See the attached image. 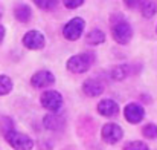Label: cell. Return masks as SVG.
<instances>
[{
  "label": "cell",
  "instance_id": "obj_6",
  "mask_svg": "<svg viewBox=\"0 0 157 150\" xmlns=\"http://www.w3.org/2000/svg\"><path fill=\"white\" fill-rule=\"evenodd\" d=\"M101 136H102V140H104L105 143L114 144V143H117V141L122 140L124 132H122L121 126H117L114 123H107L104 127H102V130H101Z\"/></svg>",
  "mask_w": 157,
  "mask_h": 150
},
{
  "label": "cell",
  "instance_id": "obj_16",
  "mask_svg": "<svg viewBox=\"0 0 157 150\" xmlns=\"http://www.w3.org/2000/svg\"><path fill=\"white\" fill-rule=\"evenodd\" d=\"M157 12V5L153 2H144L142 3V15L147 18H151Z\"/></svg>",
  "mask_w": 157,
  "mask_h": 150
},
{
  "label": "cell",
  "instance_id": "obj_7",
  "mask_svg": "<svg viewBox=\"0 0 157 150\" xmlns=\"http://www.w3.org/2000/svg\"><path fill=\"white\" fill-rule=\"evenodd\" d=\"M23 45L28 48V49L37 51L44 48L46 45V40H44V35L40 32V31H28L23 37Z\"/></svg>",
  "mask_w": 157,
  "mask_h": 150
},
{
  "label": "cell",
  "instance_id": "obj_8",
  "mask_svg": "<svg viewBox=\"0 0 157 150\" xmlns=\"http://www.w3.org/2000/svg\"><path fill=\"white\" fill-rule=\"evenodd\" d=\"M124 115H125V118H127L128 123L137 124V123H140V121L144 120V116H145V109H144L140 104H137V103H130V104L125 106Z\"/></svg>",
  "mask_w": 157,
  "mask_h": 150
},
{
  "label": "cell",
  "instance_id": "obj_3",
  "mask_svg": "<svg viewBox=\"0 0 157 150\" xmlns=\"http://www.w3.org/2000/svg\"><path fill=\"white\" fill-rule=\"evenodd\" d=\"M84 26H86V22H84L81 17L72 18V20H70L69 23H66L64 28H63V35H64V39H66V40H70V42L78 40V39L81 37L82 31H84Z\"/></svg>",
  "mask_w": 157,
  "mask_h": 150
},
{
  "label": "cell",
  "instance_id": "obj_12",
  "mask_svg": "<svg viewBox=\"0 0 157 150\" xmlns=\"http://www.w3.org/2000/svg\"><path fill=\"white\" fill-rule=\"evenodd\" d=\"M43 124L49 130H61L64 126V120H63V116H58L56 113H49L44 116Z\"/></svg>",
  "mask_w": 157,
  "mask_h": 150
},
{
  "label": "cell",
  "instance_id": "obj_1",
  "mask_svg": "<svg viewBox=\"0 0 157 150\" xmlns=\"http://www.w3.org/2000/svg\"><path fill=\"white\" fill-rule=\"evenodd\" d=\"M3 133H5V140L9 143V146L14 150H31L34 147L32 138H29L25 133H20V132L14 130L12 127L3 130Z\"/></svg>",
  "mask_w": 157,
  "mask_h": 150
},
{
  "label": "cell",
  "instance_id": "obj_9",
  "mask_svg": "<svg viewBox=\"0 0 157 150\" xmlns=\"http://www.w3.org/2000/svg\"><path fill=\"white\" fill-rule=\"evenodd\" d=\"M53 81H55V77H53L52 72H49V71H38L31 78L32 86L37 87V89H46V87L52 86Z\"/></svg>",
  "mask_w": 157,
  "mask_h": 150
},
{
  "label": "cell",
  "instance_id": "obj_17",
  "mask_svg": "<svg viewBox=\"0 0 157 150\" xmlns=\"http://www.w3.org/2000/svg\"><path fill=\"white\" fill-rule=\"evenodd\" d=\"M128 66H125V64H122V66H117V67H114L113 71H111V77L114 78V80H122V78H125L127 75H128Z\"/></svg>",
  "mask_w": 157,
  "mask_h": 150
},
{
  "label": "cell",
  "instance_id": "obj_19",
  "mask_svg": "<svg viewBox=\"0 0 157 150\" xmlns=\"http://www.w3.org/2000/svg\"><path fill=\"white\" fill-rule=\"evenodd\" d=\"M124 150H150L148 149V146L145 144V143H142V141H133V143H128Z\"/></svg>",
  "mask_w": 157,
  "mask_h": 150
},
{
  "label": "cell",
  "instance_id": "obj_14",
  "mask_svg": "<svg viewBox=\"0 0 157 150\" xmlns=\"http://www.w3.org/2000/svg\"><path fill=\"white\" fill-rule=\"evenodd\" d=\"M86 42L89 45H101L105 42V34L101 31V29H92L87 37H86Z\"/></svg>",
  "mask_w": 157,
  "mask_h": 150
},
{
  "label": "cell",
  "instance_id": "obj_21",
  "mask_svg": "<svg viewBox=\"0 0 157 150\" xmlns=\"http://www.w3.org/2000/svg\"><path fill=\"white\" fill-rule=\"evenodd\" d=\"M82 3H84L82 0H66L64 2V6H67L70 9H75V8H79Z\"/></svg>",
  "mask_w": 157,
  "mask_h": 150
},
{
  "label": "cell",
  "instance_id": "obj_22",
  "mask_svg": "<svg viewBox=\"0 0 157 150\" xmlns=\"http://www.w3.org/2000/svg\"><path fill=\"white\" fill-rule=\"evenodd\" d=\"M3 39H5V28L0 25V43L3 42Z\"/></svg>",
  "mask_w": 157,
  "mask_h": 150
},
{
  "label": "cell",
  "instance_id": "obj_13",
  "mask_svg": "<svg viewBox=\"0 0 157 150\" xmlns=\"http://www.w3.org/2000/svg\"><path fill=\"white\" fill-rule=\"evenodd\" d=\"M14 15H15V18H17L18 22L26 23V22H29V18H31V15H32V11H31V8H29L28 5H18V6L14 9Z\"/></svg>",
  "mask_w": 157,
  "mask_h": 150
},
{
  "label": "cell",
  "instance_id": "obj_10",
  "mask_svg": "<svg viewBox=\"0 0 157 150\" xmlns=\"http://www.w3.org/2000/svg\"><path fill=\"white\" fill-rule=\"evenodd\" d=\"M98 112L104 116H114V115L119 113V106H117L116 101L105 98L98 104Z\"/></svg>",
  "mask_w": 157,
  "mask_h": 150
},
{
  "label": "cell",
  "instance_id": "obj_20",
  "mask_svg": "<svg viewBox=\"0 0 157 150\" xmlns=\"http://www.w3.org/2000/svg\"><path fill=\"white\" fill-rule=\"evenodd\" d=\"M35 5L37 6H40V8H43V9H52V8H55L56 5H58V2H55V0H52V2H41V0H37L35 2Z\"/></svg>",
  "mask_w": 157,
  "mask_h": 150
},
{
  "label": "cell",
  "instance_id": "obj_4",
  "mask_svg": "<svg viewBox=\"0 0 157 150\" xmlns=\"http://www.w3.org/2000/svg\"><path fill=\"white\" fill-rule=\"evenodd\" d=\"M111 34L119 45H127L133 37V29L125 20H121L111 26Z\"/></svg>",
  "mask_w": 157,
  "mask_h": 150
},
{
  "label": "cell",
  "instance_id": "obj_23",
  "mask_svg": "<svg viewBox=\"0 0 157 150\" xmlns=\"http://www.w3.org/2000/svg\"><path fill=\"white\" fill-rule=\"evenodd\" d=\"M0 17H2V9H0Z\"/></svg>",
  "mask_w": 157,
  "mask_h": 150
},
{
  "label": "cell",
  "instance_id": "obj_2",
  "mask_svg": "<svg viewBox=\"0 0 157 150\" xmlns=\"http://www.w3.org/2000/svg\"><path fill=\"white\" fill-rule=\"evenodd\" d=\"M95 61L93 54L90 52H84V54H78L69 58L67 61V69L73 74H84L86 71L90 69L92 63Z\"/></svg>",
  "mask_w": 157,
  "mask_h": 150
},
{
  "label": "cell",
  "instance_id": "obj_18",
  "mask_svg": "<svg viewBox=\"0 0 157 150\" xmlns=\"http://www.w3.org/2000/svg\"><path fill=\"white\" fill-rule=\"evenodd\" d=\"M142 133H144L147 138L154 140V138H157V126L156 124H147V126L142 129Z\"/></svg>",
  "mask_w": 157,
  "mask_h": 150
},
{
  "label": "cell",
  "instance_id": "obj_11",
  "mask_svg": "<svg viewBox=\"0 0 157 150\" xmlns=\"http://www.w3.org/2000/svg\"><path fill=\"white\" fill-rule=\"evenodd\" d=\"M82 89H84V92H86L89 97H96V95L102 94L104 86H102V83H101V81L93 80V78H89V80H86V83H84Z\"/></svg>",
  "mask_w": 157,
  "mask_h": 150
},
{
  "label": "cell",
  "instance_id": "obj_5",
  "mask_svg": "<svg viewBox=\"0 0 157 150\" xmlns=\"http://www.w3.org/2000/svg\"><path fill=\"white\" fill-rule=\"evenodd\" d=\"M40 103H41V106L46 107L49 112L56 113V112L61 109V106H63V97H61V94L56 92V91H46V92L41 94Z\"/></svg>",
  "mask_w": 157,
  "mask_h": 150
},
{
  "label": "cell",
  "instance_id": "obj_15",
  "mask_svg": "<svg viewBox=\"0 0 157 150\" xmlns=\"http://www.w3.org/2000/svg\"><path fill=\"white\" fill-rule=\"evenodd\" d=\"M12 91V81L8 75H0V97L8 95Z\"/></svg>",
  "mask_w": 157,
  "mask_h": 150
}]
</instances>
